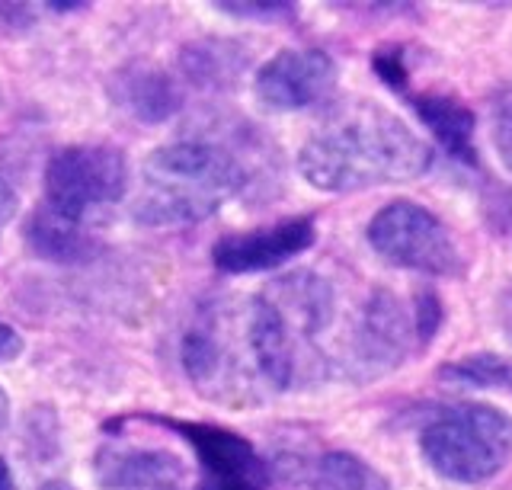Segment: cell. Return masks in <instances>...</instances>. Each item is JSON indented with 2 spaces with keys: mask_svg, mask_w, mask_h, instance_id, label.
I'll list each match as a JSON object with an SVG mask.
<instances>
[{
  "mask_svg": "<svg viewBox=\"0 0 512 490\" xmlns=\"http://www.w3.org/2000/svg\"><path fill=\"white\" fill-rule=\"evenodd\" d=\"M420 452L445 481H490L512 458V417L487 404L442 407L423 426Z\"/></svg>",
  "mask_w": 512,
  "mask_h": 490,
  "instance_id": "obj_4",
  "label": "cell"
},
{
  "mask_svg": "<svg viewBox=\"0 0 512 490\" xmlns=\"http://www.w3.org/2000/svg\"><path fill=\"white\" fill-rule=\"evenodd\" d=\"M336 87V61L320 49H285L256 71V100L276 113H298L327 100Z\"/></svg>",
  "mask_w": 512,
  "mask_h": 490,
  "instance_id": "obj_9",
  "label": "cell"
},
{
  "mask_svg": "<svg viewBox=\"0 0 512 490\" xmlns=\"http://www.w3.org/2000/svg\"><path fill=\"white\" fill-rule=\"evenodd\" d=\"M442 382L461 385V388H493L512 394V359L493 356V353H477V356H461L455 362H445L436 372Z\"/></svg>",
  "mask_w": 512,
  "mask_h": 490,
  "instance_id": "obj_16",
  "label": "cell"
},
{
  "mask_svg": "<svg viewBox=\"0 0 512 490\" xmlns=\"http://www.w3.org/2000/svg\"><path fill=\"white\" fill-rule=\"evenodd\" d=\"M224 13L234 17H272V13H285V4H221Z\"/></svg>",
  "mask_w": 512,
  "mask_h": 490,
  "instance_id": "obj_23",
  "label": "cell"
},
{
  "mask_svg": "<svg viewBox=\"0 0 512 490\" xmlns=\"http://www.w3.org/2000/svg\"><path fill=\"white\" fill-rule=\"evenodd\" d=\"M244 65V55L234 52L228 42H199L183 52V71L189 81L205 87H224L234 81V74Z\"/></svg>",
  "mask_w": 512,
  "mask_h": 490,
  "instance_id": "obj_17",
  "label": "cell"
},
{
  "mask_svg": "<svg viewBox=\"0 0 512 490\" xmlns=\"http://www.w3.org/2000/svg\"><path fill=\"white\" fill-rule=\"evenodd\" d=\"M432 167L429 145L378 106H352L314 132L298 154V170L324 193H359L410 183Z\"/></svg>",
  "mask_w": 512,
  "mask_h": 490,
  "instance_id": "obj_1",
  "label": "cell"
},
{
  "mask_svg": "<svg viewBox=\"0 0 512 490\" xmlns=\"http://www.w3.org/2000/svg\"><path fill=\"white\" fill-rule=\"evenodd\" d=\"M336 298L324 276L292 273L250 298L244 334L256 375L266 385L288 391L330 375L324 337L333 327Z\"/></svg>",
  "mask_w": 512,
  "mask_h": 490,
  "instance_id": "obj_2",
  "label": "cell"
},
{
  "mask_svg": "<svg viewBox=\"0 0 512 490\" xmlns=\"http://www.w3.org/2000/svg\"><path fill=\"white\" fill-rule=\"evenodd\" d=\"M0 490H16V478H13V471H10L4 455H0Z\"/></svg>",
  "mask_w": 512,
  "mask_h": 490,
  "instance_id": "obj_25",
  "label": "cell"
},
{
  "mask_svg": "<svg viewBox=\"0 0 512 490\" xmlns=\"http://www.w3.org/2000/svg\"><path fill=\"white\" fill-rule=\"evenodd\" d=\"M42 209L80 225L93 209H103L125 196L128 167L122 151L109 145H68L45 161Z\"/></svg>",
  "mask_w": 512,
  "mask_h": 490,
  "instance_id": "obj_5",
  "label": "cell"
},
{
  "mask_svg": "<svg viewBox=\"0 0 512 490\" xmlns=\"http://www.w3.org/2000/svg\"><path fill=\"white\" fill-rule=\"evenodd\" d=\"M13 215H16V193H13V186L0 177V234H4Z\"/></svg>",
  "mask_w": 512,
  "mask_h": 490,
  "instance_id": "obj_24",
  "label": "cell"
},
{
  "mask_svg": "<svg viewBox=\"0 0 512 490\" xmlns=\"http://www.w3.org/2000/svg\"><path fill=\"white\" fill-rule=\"evenodd\" d=\"M103 490H192L189 468L176 452L138 442H106L93 458Z\"/></svg>",
  "mask_w": 512,
  "mask_h": 490,
  "instance_id": "obj_11",
  "label": "cell"
},
{
  "mask_svg": "<svg viewBox=\"0 0 512 490\" xmlns=\"http://www.w3.org/2000/svg\"><path fill=\"white\" fill-rule=\"evenodd\" d=\"M368 244L375 254L400 266V270L423 276H461L464 260L452 231L423 205L410 199L388 202L368 221Z\"/></svg>",
  "mask_w": 512,
  "mask_h": 490,
  "instance_id": "obj_6",
  "label": "cell"
},
{
  "mask_svg": "<svg viewBox=\"0 0 512 490\" xmlns=\"http://www.w3.org/2000/svg\"><path fill=\"white\" fill-rule=\"evenodd\" d=\"M39 10L29 7V4H0V23L13 26V29H29L36 23Z\"/></svg>",
  "mask_w": 512,
  "mask_h": 490,
  "instance_id": "obj_21",
  "label": "cell"
},
{
  "mask_svg": "<svg viewBox=\"0 0 512 490\" xmlns=\"http://www.w3.org/2000/svg\"><path fill=\"white\" fill-rule=\"evenodd\" d=\"M487 116H490V138H493V148H496V154H500L503 167L512 170V81L503 84V87L490 97Z\"/></svg>",
  "mask_w": 512,
  "mask_h": 490,
  "instance_id": "obj_18",
  "label": "cell"
},
{
  "mask_svg": "<svg viewBox=\"0 0 512 490\" xmlns=\"http://www.w3.org/2000/svg\"><path fill=\"white\" fill-rule=\"evenodd\" d=\"M10 423V398H7V391L0 388V430Z\"/></svg>",
  "mask_w": 512,
  "mask_h": 490,
  "instance_id": "obj_26",
  "label": "cell"
},
{
  "mask_svg": "<svg viewBox=\"0 0 512 490\" xmlns=\"http://www.w3.org/2000/svg\"><path fill=\"white\" fill-rule=\"evenodd\" d=\"M442 324V302L432 292L416 295V308H413V327H416V340L420 346H429V340L436 337V330Z\"/></svg>",
  "mask_w": 512,
  "mask_h": 490,
  "instance_id": "obj_20",
  "label": "cell"
},
{
  "mask_svg": "<svg viewBox=\"0 0 512 490\" xmlns=\"http://www.w3.org/2000/svg\"><path fill=\"white\" fill-rule=\"evenodd\" d=\"M250 183L244 157L215 138H176L141 164L135 218L151 228L196 225Z\"/></svg>",
  "mask_w": 512,
  "mask_h": 490,
  "instance_id": "obj_3",
  "label": "cell"
},
{
  "mask_svg": "<svg viewBox=\"0 0 512 490\" xmlns=\"http://www.w3.org/2000/svg\"><path fill=\"white\" fill-rule=\"evenodd\" d=\"M410 106L455 161L471 167L477 164L474 113L458 97H448V93H416V97H410Z\"/></svg>",
  "mask_w": 512,
  "mask_h": 490,
  "instance_id": "obj_12",
  "label": "cell"
},
{
  "mask_svg": "<svg viewBox=\"0 0 512 490\" xmlns=\"http://www.w3.org/2000/svg\"><path fill=\"white\" fill-rule=\"evenodd\" d=\"M135 420L164 426L176 433L196 455V481L192 490H269V465L256 452L250 439L234 430H224L218 423L199 420H173L154 414H135Z\"/></svg>",
  "mask_w": 512,
  "mask_h": 490,
  "instance_id": "obj_7",
  "label": "cell"
},
{
  "mask_svg": "<svg viewBox=\"0 0 512 490\" xmlns=\"http://www.w3.org/2000/svg\"><path fill=\"white\" fill-rule=\"evenodd\" d=\"M311 490H391V481L352 452H324L308 471Z\"/></svg>",
  "mask_w": 512,
  "mask_h": 490,
  "instance_id": "obj_15",
  "label": "cell"
},
{
  "mask_svg": "<svg viewBox=\"0 0 512 490\" xmlns=\"http://www.w3.org/2000/svg\"><path fill=\"white\" fill-rule=\"evenodd\" d=\"M26 241L42 260H55V263H77L93 254V241L87 237V231L74 225V221L52 215L48 209L32 212Z\"/></svg>",
  "mask_w": 512,
  "mask_h": 490,
  "instance_id": "obj_14",
  "label": "cell"
},
{
  "mask_svg": "<svg viewBox=\"0 0 512 490\" xmlns=\"http://www.w3.org/2000/svg\"><path fill=\"white\" fill-rule=\"evenodd\" d=\"M23 337H20V330L10 327L7 321H0V362H13L16 356L23 353Z\"/></svg>",
  "mask_w": 512,
  "mask_h": 490,
  "instance_id": "obj_22",
  "label": "cell"
},
{
  "mask_svg": "<svg viewBox=\"0 0 512 490\" xmlns=\"http://www.w3.org/2000/svg\"><path fill=\"white\" fill-rule=\"evenodd\" d=\"M112 93H116L119 106H125L141 122H167L183 106L180 84L157 68H128L122 77H116Z\"/></svg>",
  "mask_w": 512,
  "mask_h": 490,
  "instance_id": "obj_13",
  "label": "cell"
},
{
  "mask_svg": "<svg viewBox=\"0 0 512 490\" xmlns=\"http://www.w3.org/2000/svg\"><path fill=\"white\" fill-rule=\"evenodd\" d=\"M413 350H420L413 314L388 289H375L362 302L356 321L349 327L343 372L349 378H359V382L378 378L397 369Z\"/></svg>",
  "mask_w": 512,
  "mask_h": 490,
  "instance_id": "obj_8",
  "label": "cell"
},
{
  "mask_svg": "<svg viewBox=\"0 0 512 490\" xmlns=\"http://www.w3.org/2000/svg\"><path fill=\"white\" fill-rule=\"evenodd\" d=\"M480 212H484L487 228L512 244V186H487L480 196Z\"/></svg>",
  "mask_w": 512,
  "mask_h": 490,
  "instance_id": "obj_19",
  "label": "cell"
},
{
  "mask_svg": "<svg viewBox=\"0 0 512 490\" xmlns=\"http://www.w3.org/2000/svg\"><path fill=\"white\" fill-rule=\"evenodd\" d=\"M39 490H74L71 484H64V481H48V484H42Z\"/></svg>",
  "mask_w": 512,
  "mask_h": 490,
  "instance_id": "obj_27",
  "label": "cell"
},
{
  "mask_svg": "<svg viewBox=\"0 0 512 490\" xmlns=\"http://www.w3.org/2000/svg\"><path fill=\"white\" fill-rule=\"evenodd\" d=\"M317 237L311 215L282 218L276 225L224 234L212 247V263L228 276L279 270L282 263L304 254Z\"/></svg>",
  "mask_w": 512,
  "mask_h": 490,
  "instance_id": "obj_10",
  "label": "cell"
}]
</instances>
